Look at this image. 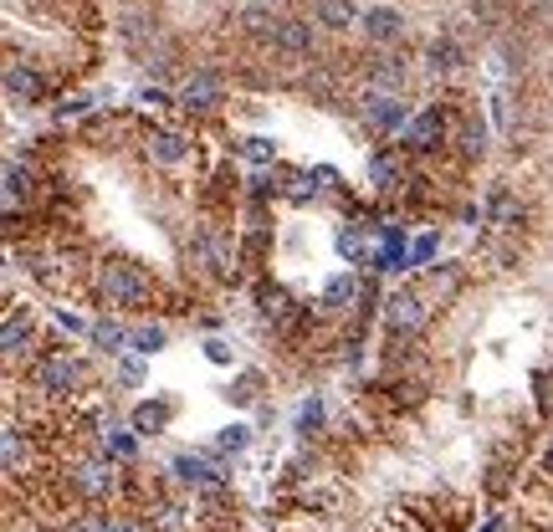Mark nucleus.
Instances as JSON below:
<instances>
[{
  "mask_svg": "<svg viewBox=\"0 0 553 532\" xmlns=\"http://www.w3.org/2000/svg\"><path fill=\"white\" fill-rule=\"evenodd\" d=\"M93 297L103 307H118V313H149L154 307V277L139 261H108L93 277Z\"/></svg>",
  "mask_w": 553,
  "mask_h": 532,
  "instance_id": "f257e3e1",
  "label": "nucleus"
},
{
  "mask_svg": "<svg viewBox=\"0 0 553 532\" xmlns=\"http://www.w3.org/2000/svg\"><path fill=\"white\" fill-rule=\"evenodd\" d=\"M82 379H88V364L77 359V353L67 348H47V353H36L31 369H26V384L41 389V394H52V399H67L82 389Z\"/></svg>",
  "mask_w": 553,
  "mask_h": 532,
  "instance_id": "f03ea898",
  "label": "nucleus"
},
{
  "mask_svg": "<svg viewBox=\"0 0 553 532\" xmlns=\"http://www.w3.org/2000/svg\"><path fill=\"white\" fill-rule=\"evenodd\" d=\"M67 486L82 497V502H108L118 492V471L108 456H77L67 466Z\"/></svg>",
  "mask_w": 553,
  "mask_h": 532,
  "instance_id": "7ed1b4c3",
  "label": "nucleus"
},
{
  "mask_svg": "<svg viewBox=\"0 0 553 532\" xmlns=\"http://www.w3.org/2000/svg\"><path fill=\"white\" fill-rule=\"evenodd\" d=\"M257 318H262V328H272L277 338H287L297 323L308 318V307H297V297H292L287 287L262 282V287H257Z\"/></svg>",
  "mask_w": 553,
  "mask_h": 532,
  "instance_id": "20e7f679",
  "label": "nucleus"
},
{
  "mask_svg": "<svg viewBox=\"0 0 553 532\" xmlns=\"http://www.w3.org/2000/svg\"><path fill=\"white\" fill-rule=\"evenodd\" d=\"M425 318H431V307H425L420 287H400V292L385 297V328H390V338H415L425 328Z\"/></svg>",
  "mask_w": 553,
  "mask_h": 532,
  "instance_id": "39448f33",
  "label": "nucleus"
},
{
  "mask_svg": "<svg viewBox=\"0 0 553 532\" xmlns=\"http://www.w3.org/2000/svg\"><path fill=\"white\" fill-rule=\"evenodd\" d=\"M169 476H175L180 486H190V492H200V497H205V492H221V486H226L221 471L210 466V456H195V451H180L175 461H169Z\"/></svg>",
  "mask_w": 553,
  "mask_h": 532,
  "instance_id": "423d86ee",
  "label": "nucleus"
},
{
  "mask_svg": "<svg viewBox=\"0 0 553 532\" xmlns=\"http://www.w3.org/2000/svg\"><path fill=\"white\" fill-rule=\"evenodd\" d=\"M6 98H11L16 108L41 103V98H47V77H41L36 67H26V62H11V67H6Z\"/></svg>",
  "mask_w": 553,
  "mask_h": 532,
  "instance_id": "0eeeda50",
  "label": "nucleus"
},
{
  "mask_svg": "<svg viewBox=\"0 0 553 532\" xmlns=\"http://www.w3.org/2000/svg\"><path fill=\"white\" fill-rule=\"evenodd\" d=\"M272 47H277V57H287V62H303L308 52H313V26L308 21H277V31H272Z\"/></svg>",
  "mask_w": 553,
  "mask_h": 532,
  "instance_id": "6e6552de",
  "label": "nucleus"
},
{
  "mask_svg": "<svg viewBox=\"0 0 553 532\" xmlns=\"http://www.w3.org/2000/svg\"><path fill=\"white\" fill-rule=\"evenodd\" d=\"M31 313L21 302L6 307V333H0V343H6V364H21V353H31Z\"/></svg>",
  "mask_w": 553,
  "mask_h": 532,
  "instance_id": "1a4fd4ad",
  "label": "nucleus"
},
{
  "mask_svg": "<svg viewBox=\"0 0 553 532\" xmlns=\"http://www.w3.org/2000/svg\"><path fill=\"white\" fill-rule=\"evenodd\" d=\"M405 266H410L405 231H400V226H379V241H374V272H405Z\"/></svg>",
  "mask_w": 553,
  "mask_h": 532,
  "instance_id": "9d476101",
  "label": "nucleus"
},
{
  "mask_svg": "<svg viewBox=\"0 0 553 532\" xmlns=\"http://www.w3.org/2000/svg\"><path fill=\"white\" fill-rule=\"evenodd\" d=\"M374 241H379V231H369L364 220H359V226L349 220V226L338 231V256L354 261V266H374Z\"/></svg>",
  "mask_w": 553,
  "mask_h": 532,
  "instance_id": "9b49d317",
  "label": "nucleus"
},
{
  "mask_svg": "<svg viewBox=\"0 0 553 532\" xmlns=\"http://www.w3.org/2000/svg\"><path fill=\"white\" fill-rule=\"evenodd\" d=\"M364 77H369V87H374V93H385V98H400L405 67H400V57L379 52V57H369V62H364Z\"/></svg>",
  "mask_w": 553,
  "mask_h": 532,
  "instance_id": "f8f14e48",
  "label": "nucleus"
},
{
  "mask_svg": "<svg viewBox=\"0 0 553 532\" xmlns=\"http://www.w3.org/2000/svg\"><path fill=\"white\" fill-rule=\"evenodd\" d=\"M364 118H369V128H379V133L410 128V108H405L400 98H385V93H374V98L364 103Z\"/></svg>",
  "mask_w": 553,
  "mask_h": 532,
  "instance_id": "ddd939ff",
  "label": "nucleus"
},
{
  "mask_svg": "<svg viewBox=\"0 0 553 532\" xmlns=\"http://www.w3.org/2000/svg\"><path fill=\"white\" fill-rule=\"evenodd\" d=\"M354 297H364V282H359L354 272H338V277L323 282L318 307H323V313H344V307H354Z\"/></svg>",
  "mask_w": 553,
  "mask_h": 532,
  "instance_id": "4468645a",
  "label": "nucleus"
},
{
  "mask_svg": "<svg viewBox=\"0 0 553 532\" xmlns=\"http://www.w3.org/2000/svg\"><path fill=\"white\" fill-rule=\"evenodd\" d=\"M441 133H446V123H441V113L431 108V113L410 118V128L400 133V139H405V149H415V154H431V149L441 144Z\"/></svg>",
  "mask_w": 553,
  "mask_h": 532,
  "instance_id": "2eb2a0df",
  "label": "nucleus"
},
{
  "mask_svg": "<svg viewBox=\"0 0 553 532\" xmlns=\"http://www.w3.org/2000/svg\"><path fill=\"white\" fill-rule=\"evenodd\" d=\"M98 440H103V456H108V461L129 466V461L139 456V430H123V425L103 420V425H98Z\"/></svg>",
  "mask_w": 553,
  "mask_h": 532,
  "instance_id": "dca6fc26",
  "label": "nucleus"
},
{
  "mask_svg": "<svg viewBox=\"0 0 553 532\" xmlns=\"http://www.w3.org/2000/svg\"><path fill=\"white\" fill-rule=\"evenodd\" d=\"M180 98H185V108H195V113H210V108L221 103V82L210 77V72H195V77H185Z\"/></svg>",
  "mask_w": 553,
  "mask_h": 532,
  "instance_id": "f3484780",
  "label": "nucleus"
},
{
  "mask_svg": "<svg viewBox=\"0 0 553 532\" xmlns=\"http://www.w3.org/2000/svg\"><path fill=\"white\" fill-rule=\"evenodd\" d=\"M487 220L497 231H518V220H523V205H518V195L507 190V185H497L492 195H487Z\"/></svg>",
  "mask_w": 553,
  "mask_h": 532,
  "instance_id": "a211bd4d",
  "label": "nucleus"
},
{
  "mask_svg": "<svg viewBox=\"0 0 553 532\" xmlns=\"http://www.w3.org/2000/svg\"><path fill=\"white\" fill-rule=\"evenodd\" d=\"M26 466H31V446L21 440V425H16V420H6V476H11V481H21V476H31Z\"/></svg>",
  "mask_w": 553,
  "mask_h": 532,
  "instance_id": "6ab92c4d",
  "label": "nucleus"
},
{
  "mask_svg": "<svg viewBox=\"0 0 553 532\" xmlns=\"http://www.w3.org/2000/svg\"><path fill=\"white\" fill-rule=\"evenodd\" d=\"M169 420H175V405H169V399H149V405L134 410V425H129V430H139V435H159Z\"/></svg>",
  "mask_w": 553,
  "mask_h": 532,
  "instance_id": "aec40b11",
  "label": "nucleus"
},
{
  "mask_svg": "<svg viewBox=\"0 0 553 532\" xmlns=\"http://www.w3.org/2000/svg\"><path fill=\"white\" fill-rule=\"evenodd\" d=\"M88 338H93V348H103V353H123V348H129V343H134V333H129V328H123L118 318H98Z\"/></svg>",
  "mask_w": 553,
  "mask_h": 532,
  "instance_id": "412c9836",
  "label": "nucleus"
},
{
  "mask_svg": "<svg viewBox=\"0 0 553 532\" xmlns=\"http://www.w3.org/2000/svg\"><path fill=\"white\" fill-rule=\"evenodd\" d=\"M364 31H369V41H395V36L405 31V21H400V11L379 6V11H369V16H364Z\"/></svg>",
  "mask_w": 553,
  "mask_h": 532,
  "instance_id": "4be33fe9",
  "label": "nucleus"
},
{
  "mask_svg": "<svg viewBox=\"0 0 553 532\" xmlns=\"http://www.w3.org/2000/svg\"><path fill=\"white\" fill-rule=\"evenodd\" d=\"M369 180H374V190H400V180H405V164H400L395 154H374V164H369Z\"/></svg>",
  "mask_w": 553,
  "mask_h": 532,
  "instance_id": "5701e85b",
  "label": "nucleus"
},
{
  "mask_svg": "<svg viewBox=\"0 0 553 532\" xmlns=\"http://www.w3.org/2000/svg\"><path fill=\"white\" fill-rule=\"evenodd\" d=\"M149 154L159 164H180L190 154V139H180V133H149Z\"/></svg>",
  "mask_w": 553,
  "mask_h": 532,
  "instance_id": "b1692460",
  "label": "nucleus"
},
{
  "mask_svg": "<svg viewBox=\"0 0 553 532\" xmlns=\"http://www.w3.org/2000/svg\"><path fill=\"white\" fill-rule=\"evenodd\" d=\"M164 343H169V328H164V323H144V328H134V343H129V348L139 353V359H154Z\"/></svg>",
  "mask_w": 553,
  "mask_h": 532,
  "instance_id": "393cba45",
  "label": "nucleus"
},
{
  "mask_svg": "<svg viewBox=\"0 0 553 532\" xmlns=\"http://www.w3.org/2000/svg\"><path fill=\"white\" fill-rule=\"evenodd\" d=\"M257 394H262V374H257V369H241V374L231 379V389H226L231 405H257Z\"/></svg>",
  "mask_w": 553,
  "mask_h": 532,
  "instance_id": "a878e982",
  "label": "nucleus"
},
{
  "mask_svg": "<svg viewBox=\"0 0 553 532\" xmlns=\"http://www.w3.org/2000/svg\"><path fill=\"white\" fill-rule=\"evenodd\" d=\"M323 420H328V405H323V399H303V410H297V435L313 440V435L323 430Z\"/></svg>",
  "mask_w": 553,
  "mask_h": 532,
  "instance_id": "bb28decb",
  "label": "nucleus"
},
{
  "mask_svg": "<svg viewBox=\"0 0 553 532\" xmlns=\"http://www.w3.org/2000/svg\"><path fill=\"white\" fill-rule=\"evenodd\" d=\"M251 446V430L246 425H226L221 435H216V446H210V456H241Z\"/></svg>",
  "mask_w": 553,
  "mask_h": 532,
  "instance_id": "cd10ccee",
  "label": "nucleus"
},
{
  "mask_svg": "<svg viewBox=\"0 0 553 532\" xmlns=\"http://www.w3.org/2000/svg\"><path fill=\"white\" fill-rule=\"evenodd\" d=\"M318 21L333 26V31H344V26H354V6L349 0H318Z\"/></svg>",
  "mask_w": 553,
  "mask_h": 532,
  "instance_id": "c85d7f7f",
  "label": "nucleus"
},
{
  "mask_svg": "<svg viewBox=\"0 0 553 532\" xmlns=\"http://www.w3.org/2000/svg\"><path fill=\"white\" fill-rule=\"evenodd\" d=\"M513 471H518L513 461L497 456V461L487 466V497H507V492H513Z\"/></svg>",
  "mask_w": 553,
  "mask_h": 532,
  "instance_id": "c756f323",
  "label": "nucleus"
},
{
  "mask_svg": "<svg viewBox=\"0 0 553 532\" xmlns=\"http://www.w3.org/2000/svg\"><path fill=\"white\" fill-rule=\"evenodd\" d=\"M487 154V128H482V118H472L461 128V159H482Z\"/></svg>",
  "mask_w": 553,
  "mask_h": 532,
  "instance_id": "7c9ffc66",
  "label": "nucleus"
},
{
  "mask_svg": "<svg viewBox=\"0 0 553 532\" xmlns=\"http://www.w3.org/2000/svg\"><path fill=\"white\" fill-rule=\"evenodd\" d=\"M431 67H441V72L461 67V47H456L451 36H436V41H431Z\"/></svg>",
  "mask_w": 553,
  "mask_h": 532,
  "instance_id": "2f4dec72",
  "label": "nucleus"
},
{
  "mask_svg": "<svg viewBox=\"0 0 553 532\" xmlns=\"http://www.w3.org/2000/svg\"><path fill=\"white\" fill-rule=\"evenodd\" d=\"M533 389H538V415L553 420V369H538V374H533Z\"/></svg>",
  "mask_w": 553,
  "mask_h": 532,
  "instance_id": "473e14b6",
  "label": "nucleus"
},
{
  "mask_svg": "<svg viewBox=\"0 0 553 532\" xmlns=\"http://www.w3.org/2000/svg\"><path fill=\"white\" fill-rule=\"evenodd\" d=\"M123 36H129V47H144V41H154V21L129 16V21H123Z\"/></svg>",
  "mask_w": 553,
  "mask_h": 532,
  "instance_id": "72a5a7b5",
  "label": "nucleus"
},
{
  "mask_svg": "<svg viewBox=\"0 0 553 532\" xmlns=\"http://www.w3.org/2000/svg\"><path fill=\"white\" fill-rule=\"evenodd\" d=\"M62 532H108V517H103V512H93V517H72Z\"/></svg>",
  "mask_w": 553,
  "mask_h": 532,
  "instance_id": "f704fd0d",
  "label": "nucleus"
},
{
  "mask_svg": "<svg viewBox=\"0 0 553 532\" xmlns=\"http://www.w3.org/2000/svg\"><path fill=\"white\" fill-rule=\"evenodd\" d=\"M241 154H246V159H251V164H267V159H272V154H277V149H272V144H267V139H246V144H241Z\"/></svg>",
  "mask_w": 553,
  "mask_h": 532,
  "instance_id": "c9c22d12",
  "label": "nucleus"
},
{
  "mask_svg": "<svg viewBox=\"0 0 553 532\" xmlns=\"http://www.w3.org/2000/svg\"><path fill=\"white\" fill-rule=\"evenodd\" d=\"M436 251H441V236H420V241H415V251H410V266H420V261H431Z\"/></svg>",
  "mask_w": 553,
  "mask_h": 532,
  "instance_id": "e433bc0d",
  "label": "nucleus"
},
{
  "mask_svg": "<svg viewBox=\"0 0 553 532\" xmlns=\"http://www.w3.org/2000/svg\"><path fill=\"white\" fill-rule=\"evenodd\" d=\"M205 359H210V364H231V343H226V338H210V343H205Z\"/></svg>",
  "mask_w": 553,
  "mask_h": 532,
  "instance_id": "4c0bfd02",
  "label": "nucleus"
},
{
  "mask_svg": "<svg viewBox=\"0 0 553 532\" xmlns=\"http://www.w3.org/2000/svg\"><path fill=\"white\" fill-rule=\"evenodd\" d=\"M144 379V359H123L118 364V384H139Z\"/></svg>",
  "mask_w": 553,
  "mask_h": 532,
  "instance_id": "58836bf2",
  "label": "nucleus"
},
{
  "mask_svg": "<svg viewBox=\"0 0 553 532\" xmlns=\"http://www.w3.org/2000/svg\"><path fill=\"white\" fill-rule=\"evenodd\" d=\"M287 195H292V200H308V195H313V180H308V174H287Z\"/></svg>",
  "mask_w": 553,
  "mask_h": 532,
  "instance_id": "ea45409f",
  "label": "nucleus"
},
{
  "mask_svg": "<svg viewBox=\"0 0 553 532\" xmlns=\"http://www.w3.org/2000/svg\"><path fill=\"white\" fill-rule=\"evenodd\" d=\"M57 323H62L67 333H93V323H82L77 313H67V307H62V313H57Z\"/></svg>",
  "mask_w": 553,
  "mask_h": 532,
  "instance_id": "a19ab883",
  "label": "nucleus"
},
{
  "mask_svg": "<svg viewBox=\"0 0 553 532\" xmlns=\"http://www.w3.org/2000/svg\"><path fill=\"white\" fill-rule=\"evenodd\" d=\"M543 471H553V446H548V456H543Z\"/></svg>",
  "mask_w": 553,
  "mask_h": 532,
  "instance_id": "79ce46f5",
  "label": "nucleus"
},
{
  "mask_svg": "<svg viewBox=\"0 0 553 532\" xmlns=\"http://www.w3.org/2000/svg\"><path fill=\"white\" fill-rule=\"evenodd\" d=\"M11 532H41V527H11Z\"/></svg>",
  "mask_w": 553,
  "mask_h": 532,
  "instance_id": "37998d69",
  "label": "nucleus"
}]
</instances>
